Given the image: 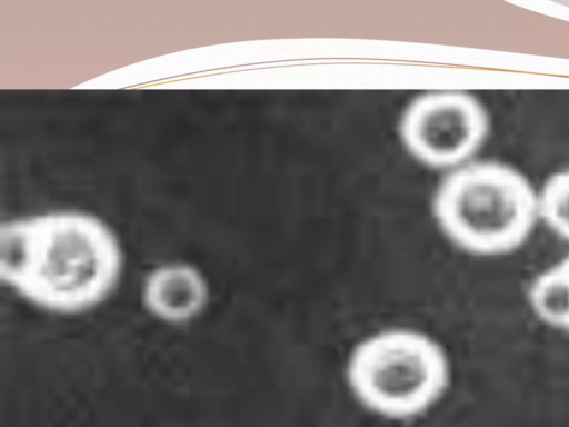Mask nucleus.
<instances>
[{"label": "nucleus", "mask_w": 569, "mask_h": 427, "mask_svg": "<svg viewBox=\"0 0 569 427\" xmlns=\"http://www.w3.org/2000/svg\"><path fill=\"white\" fill-rule=\"evenodd\" d=\"M356 404L375 418L408 423L431 413L453 380L445 345L413 326L389 325L370 330L348 350L342 368Z\"/></svg>", "instance_id": "f03ea898"}, {"label": "nucleus", "mask_w": 569, "mask_h": 427, "mask_svg": "<svg viewBox=\"0 0 569 427\" xmlns=\"http://www.w3.org/2000/svg\"><path fill=\"white\" fill-rule=\"evenodd\" d=\"M565 260L567 261L568 266H569V254L567 256L563 257Z\"/></svg>", "instance_id": "6e6552de"}, {"label": "nucleus", "mask_w": 569, "mask_h": 427, "mask_svg": "<svg viewBox=\"0 0 569 427\" xmlns=\"http://www.w3.org/2000/svg\"><path fill=\"white\" fill-rule=\"evenodd\" d=\"M490 128L485 106L461 91H442L417 99L401 123L409 150L428 165L455 169L485 143Z\"/></svg>", "instance_id": "20e7f679"}, {"label": "nucleus", "mask_w": 569, "mask_h": 427, "mask_svg": "<svg viewBox=\"0 0 569 427\" xmlns=\"http://www.w3.org/2000/svg\"><path fill=\"white\" fill-rule=\"evenodd\" d=\"M445 237L477 257L521 248L538 221V192L515 167L497 160L469 161L451 170L433 200Z\"/></svg>", "instance_id": "7ed1b4c3"}, {"label": "nucleus", "mask_w": 569, "mask_h": 427, "mask_svg": "<svg viewBox=\"0 0 569 427\" xmlns=\"http://www.w3.org/2000/svg\"><path fill=\"white\" fill-rule=\"evenodd\" d=\"M525 300L531 316L540 325L569 335V266L565 258L529 279Z\"/></svg>", "instance_id": "423d86ee"}, {"label": "nucleus", "mask_w": 569, "mask_h": 427, "mask_svg": "<svg viewBox=\"0 0 569 427\" xmlns=\"http://www.w3.org/2000/svg\"><path fill=\"white\" fill-rule=\"evenodd\" d=\"M139 300L154 321L183 327L200 319L210 307L212 287L197 265L169 260L152 266L139 285Z\"/></svg>", "instance_id": "39448f33"}, {"label": "nucleus", "mask_w": 569, "mask_h": 427, "mask_svg": "<svg viewBox=\"0 0 569 427\" xmlns=\"http://www.w3.org/2000/svg\"><path fill=\"white\" fill-rule=\"evenodd\" d=\"M123 272L118 236L93 214L50 210L1 224V284L40 311L77 316L94 310L116 292Z\"/></svg>", "instance_id": "f257e3e1"}, {"label": "nucleus", "mask_w": 569, "mask_h": 427, "mask_svg": "<svg viewBox=\"0 0 569 427\" xmlns=\"http://www.w3.org/2000/svg\"><path fill=\"white\" fill-rule=\"evenodd\" d=\"M539 221L569 242V168L547 178L538 191Z\"/></svg>", "instance_id": "0eeeda50"}]
</instances>
